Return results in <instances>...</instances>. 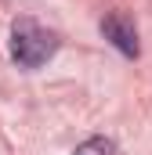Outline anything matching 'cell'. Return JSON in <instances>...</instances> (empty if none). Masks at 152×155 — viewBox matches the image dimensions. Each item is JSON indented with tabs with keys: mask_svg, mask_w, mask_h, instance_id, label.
Listing matches in <instances>:
<instances>
[{
	"mask_svg": "<svg viewBox=\"0 0 152 155\" xmlns=\"http://www.w3.org/2000/svg\"><path fill=\"white\" fill-rule=\"evenodd\" d=\"M73 155H116V144L109 137H87Z\"/></svg>",
	"mask_w": 152,
	"mask_h": 155,
	"instance_id": "3957f363",
	"label": "cell"
},
{
	"mask_svg": "<svg viewBox=\"0 0 152 155\" xmlns=\"http://www.w3.org/2000/svg\"><path fill=\"white\" fill-rule=\"evenodd\" d=\"M102 36L109 40L119 54H127V58H138V54H141V47H138V29H134V22H130L123 11H112V15L102 18Z\"/></svg>",
	"mask_w": 152,
	"mask_h": 155,
	"instance_id": "7a4b0ae2",
	"label": "cell"
},
{
	"mask_svg": "<svg viewBox=\"0 0 152 155\" xmlns=\"http://www.w3.org/2000/svg\"><path fill=\"white\" fill-rule=\"evenodd\" d=\"M58 51V36L36 25L33 18H15L11 25V58L18 69H40L43 61H51Z\"/></svg>",
	"mask_w": 152,
	"mask_h": 155,
	"instance_id": "6da1fadb",
	"label": "cell"
}]
</instances>
